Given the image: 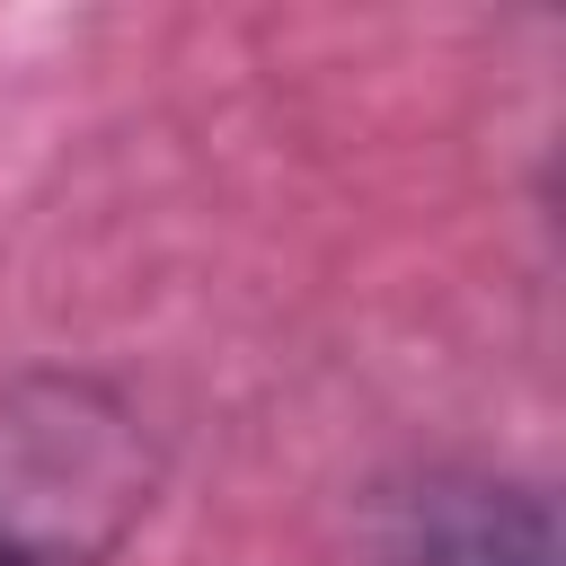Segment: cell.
<instances>
[{
	"instance_id": "obj_1",
	"label": "cell",
	"mask_w": 566,
	"mask_h": 566,
	"mask_svg": "<svg viewBox=\"0 0 566 566\" xmlns=\"http://www.w3.org/2000/svg\"><path fill=\"white\" fill-rule=\"evenodd\" d=\"M168 486L150 407L88 363L0 380V566H115Z\"/></svg>"
},
{
	"instance_id": "obj_2",
	"label": "cell",
	"mask_w": 566,
	"mask_h": 566,
	"mask_svg": "<svg viewBox=\"0 0 566 566\" xmlns=\"http://www.w3.org/2000/svg\"><path fill=\"white\" fill-rule=\"evenodd\" d=\"M371 566H557V513L504 469H424L380 504Z\"/></svg>"
}]
</instances>
